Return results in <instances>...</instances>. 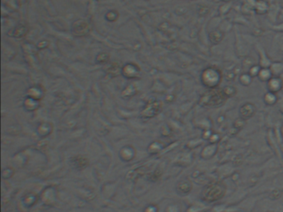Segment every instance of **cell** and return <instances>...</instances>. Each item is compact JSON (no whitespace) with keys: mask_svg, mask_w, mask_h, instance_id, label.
I'll use <instances>...</instances> for the list:
<instances>
[{"mask_svg":"<svg viewBox=\"0 0 283 212\" xmlns=\"http://www.w3.org/2000/svg\"><path fill=\"white\" fill-rule=\"evenodd\" d=\"M203 81L207 83L209 79L210 80V82H209V85H215L217 84V82L219 81V76H218V72L213 69H208L206 71H204V74H203Z\"/></svg>","mask_w":283,"mask_h":212,"instance_id":"cell-1","label":"cell"},{"mask_svg":"<svg viewBox=\"0 0 283 212\" xmlns=\"http://www.w3.org/2000/svg\"><path fill=\"white\" fill-rule=\"evenodd\" d=\"M254 114V107L252 104H245L242 107L241 109V114L243 118H249L252 114Z\"/></svg>","mask_w":283,"mask_h":212,"instance_id":"cell-2","label":"cell"},{"mask_svg":"<svg viewBox=\"0 0 283 212\" xmlns=\"http://www.w3.org/2000/svg\"><path fill=\"white\" fill-rule=\"evenodd\" d=\"M223 38V34L220 33V32H212L210 34V39L212 41L213 43H218Z\"/></svg>","mask_w":283,"mask_h":212,"instance_id":"cell-3","label":"cell"},{"mask_svg":"<svg viewBox=\"0 0 283 212\" xmlns=\"http://www.w3.org/2000/svg\"><path fill=\"white\" fill-rule=\"evenodd\" d=\"M268 85L273 90H277L281 88V81H279V79H272L269 81Z\"/></svg>","mask_w":283,"mask_h":212,"instance_id":"cell-4","label":"cell"},{"mask_svg":"<svg viewBox=\"0 0 283 212\" xmlns=\"http://www.w3.org/2000/svg\"><path fill=\"white\" fill-rule=\"evenodd\" d=\"M271 72H270V71H268V70H262V71H261L260 72H259V75H260V76H261V79H263L264 81L265 80H267V77H266V76H267L268 77H270V74Z\"/></svg>","mask_w":283,"mask_h":212,"instance_id":"cell-5","label":"cell"}]
</instances>
